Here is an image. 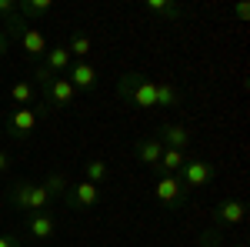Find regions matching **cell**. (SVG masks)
Returning <instances> with one entry per match:
<instances>
[{"instance_id": "obj_5", "label": "cell", "mask_w": 250, "mask_h": 247, "mask_svg": "<svg viewBox=\"0 0 250 247\" xmlns=\"http://www.w3.org/2000/svg\"><path fill=\"white\" fill-rule=\"evenodd\" d=\"M37 124H40V111H34V107H17V111L10 114V120H7L10 137H20V140L37 131Z\"/></svg>"}, {"instance_id": "obj_1", "label": "cell", "mask_w": 250, "mask_h": 247, "mask_svg": "<svg viewBox=\"0 0 250 247\" xmlns=\"http://www.w3.org/2000/svg\"><path fill=\"white\" fill-rule=\"evenodd\" d=\"M34 77H37L40 90H43V107L47 111H57V107H67L74 97H77V90H74V84L67 80V77L60 74H50L43 64H40L37 70H34Z\"/></svg>"}, {"instance_id": "obj_24", "label": "cell", "mask_w": 250, "mask_h": 247, "mask_svg": "<svg viewBox=\"0 0 250 247\" xmlns=\"http://www.w3.org/2000/svg\"><path fill=\"white\" fill-rule=\"evenodd\" d=\"M200 247H220V234L217 230H204L200 234Z\"/></svg>"}, {"instance_id": "obj_22", "label": "cell", "mask_w": 250, "mask_h": 247, "mask_svg": "<svg viewBox=\"0 0 250 247\" xmlns=\"http://www.w3.org/2000/svg\"><path fill=\"white\" fill-rule=\"evenodd\" d=\"M50 201H54V197H50V190L43 187V184H34V187H30V207H27V214H40Z\"/></svg>"}, {"instance_id": "obj_23", "label": "cell", "mask_w": 250, "mask_h": 247, "mask_svg": "<svg viewBox=\"0 0 250 247\" xmlns=\"http://www.w3.org/2000/svg\"><path fill=\"white\" fill-rule=\"evenodd\" d=\"M43 187L50 190V197H67V190H70V180H67L63 174H50V177L43 180Z\"/></svg>"}, {"instance_id": "obj_21", "label": "cell", "mask_w": 250, "mask_h": 247, "mask_svg": "<svg viewBox=\"0 0 250 247\" xmlns=\"http://www.w3.org/2000/svg\"><path fill=\"white\" fill-rule=\"evenodd\" d=\"M83 174H87L83 180H90V184H97V187H100V184L107 180V174H110V167H107V160H100V157H97V160H87V167H83Z\"/></svg>"}, {"instance_id": "obj_28", "label": "cell", "mask_w": 250, "mask_h": 247, "mask_svg": "<svg viewBox=\"0 0 250 247\" xmlns=\"http://www.w3.org/2000/svg\"><path fill=\"white\" fill-rule=\"evenodd\" d=\"M7 167H10V154H7V151H0V174L7 171Z\"/></svg>"}, {"instance_id": "obj_18", "label": "cell", "mask_w": 250, "mask_h": 247, "mask_svg": "<svg viewBox=\"0 0 250 247\" xmlns=\"http://www.w3.org/2000/svg\"><path fill=\"white\" fill-rule=\"evenodd\" d=\"M90 50H94V37H90V34H74V37H70V47H67L70 60H87Z\"/></svg>"}, {"instance_id": "obj_8", "label": "cell", "mask_w": 250, "mask_h": 247, "mask_svg": "<svg viewBox=\"0 0 250 247\" xmlns=\"http://www.w3.org/2000/svg\"><path fill=\"white\" fill-rule=\"evenodd\" d=\"M217 221H220V224H230V227L244 224V221H247V204L237 201V197L220 201V204H217Z\"/></svg>"}, {"instance_id": "obj_12", "label": "cell", "mask_w": 250, "mask_h": 247, "mask_svg": "<svg viewBox=\"0 0 250 247\" xmlns=\"http://www.w3.org/2000/svg\"><path fill=\"white\" fill-rule=\"evenodd\" d=\"M160 154H164V144H160L157 137H144V140L137 144V160H140L144 167H157Z\"/></svg>"}, {"instance_id": "obj_10", "label": "cell", "mask_w": 250, "mask_h": 247, "mask_svg": "<svg viewBox=\"0 0 250 247\" xmlns=\"http://www.w3.org/2000/svg\"><path fill=\"white\" fill-rule=\"evenodd\" d=\"M54 230H57V221H54V214H30L27 217V234L34 237V241H50L54 237Z\"/></svg>"}, {"instance_id": "obj_25", "label": "cell", "mask_w": 250, "mask_h": 247, "mask_svg": "<svg viewBox=\"0 0 250 247\" xmlns=\"http://www.w3.org/2000/svg\"><path fill=\"white\" fill-rule=\"evenodd\" d=\"M17 14V0H0V17L7 20V17H14Z\"/></svg>"}, {"instance_id": "obj_17", "label": "cell", "mask_w": 250, "mask_h": 247, "mask_svg": "<svg viewBox=\"0 0 250 247\" xmlns=\"http://www.w3.org/2000/svg\"><path fill=\"white\" fill-rule=\"evenodd\" d=\"M47 10H54V0H20V3H17V14H20L23 20L43 17Z\"/></svg>"}, {"instance_id": "obj_26", "label": "cell", "mask_w": 250, "mask_h": 247, "mask_svg": "<svg viewBox=\"0 0 250 247\" xmlns=\"http://www.w3.org/2000/svg\"><path fill=\"white\" fill-rule=\"evenodd\" d=\"M0 247H23L14 234H0Z\"/></svg>"}, {"instance_id": "obj_2", "label": "cell", "mask_w": 250, "mask_h": 247, "mask_svg": "<svg viewBox=\"0 0 250 247\" xmlns=\"http://www.w3.org/2000/svg\"><path fill=\"white\" fill-rule=\"evenodd\" d=\"M117 97L130 100L134 107H157V80L144 74H124L117 80Z\"/></svg>"}, {"instance_id": "obj_19", "label": "cell", "mask_w": 250, "mask_h": 247, "mask_svg": "<svg viewBox=\"0 0 250 247\" xmlns=\"http://www.w3.org/2000/svg\"><path fill=\"white\" fill-rule=\"evenodd\" d=\"M30 187H34V184H30V180H17V184H14V187L7 190V201H10V204H14V207L27 210V207H30Z\"/></svg>"}, {"instance_id": "obj_4", "label": "cell", "mask_w": 250, "mask_h": 247, "mask_svg": "<svg viewBox=\"0 0 250 247\" xmlns=\"http://www.w3.org/2000/svg\"><path fill=\"white\" fill-rule=\"evenodd\" d=\"M154 194H157V201H160L167 210H177L180 204H184V197H187V190H184V184H180L177 174H160Z\"/></svg>"}, {"instance_id": "obj_3", "label": "cell", "mask_w": 250, "mask_h": 247, "mask_svg": "<svg viewBox=\"0 0 250 247\" xmlns=\"http://www.w3.org/2000/svg\"><path fill=\"white\" fill-rule=\"evenodd\" d=\"M177 177H180L184 190L190 194V190L207 187V184L213 180V164L210 160H184V167L177 171Z\"/></svg>"}, {"instance_id": "obj_16", "label": "cell", "mask_w": 250, "mask_h": 247, "mask_svg": "<svg viewBox=\"0 0 250 247\" xmlns=\"http://www.w3.org/2000/svg\"><path fill=\"white\" fill-rule=\"evenodd\" d=\"M184 100V94L173 87L170 80H157V107H177Z\"/></svg>"}, {"instance_id": "obj_11", "label": "cell", "mask_w": 250, "mask_h": 247, "mask_svg": "<svg viewBox=\"0 0 250 247\" xmlns=\"http://www.w3.org/2000/svg\"><path fill=\"white\" fill-rule=\"evenodd\" d=\"M164 147H173V151H184L187 144H190V131L184 127V124H164L160 127V137H157Z\"/></svg>"}, {"instance_id": "obj_9", "label": "cell", "mask_w": 250, "mask_h": 247, "mask_svg": "<svg viewBox=\"0 0 250 247\" xmlns=\"http://www.w3.org/2000/svg\"><path fill=\"white\" fill-rule=\"evenodd\" d=\"M67 80L74 84V90H90V87L97 84V67L90 64V60H74Z\"/></svg>"}, {"instance_id": "obj_30", "label": "cell", "mask_w": 250, "mask_h": 247, "mask_svg": "<svg viewBox=\"0 0 250 247\" xmlns=\"http://www.w3.org/2000/svg\"><path fill=\"white\" fill-rule=\"evenodd\" d=\"M230 247H247V244H230Z\"/></svg>"}, {"instance_id": "obj_6", "label": "cell", "mask_w": 250, "mask_h": 247, "mask_svg": "<svg viewBox=\"0 0 250 247\" xmlns=\"http://www.w3.org/2000/svg\"><path fill=\"white\" fill-rule=\"evenodd\" d=\"M14 40L20 44V50H23L30 60H40L43 54H47V37H43V30L30 27V23H27V27H23V30H20Z\"/></svg>"}, {"instance_id": "obj_15", "label": "cell", "mask_w": 250, "mask_h": 247, "mask_svg": "<svg viewBox=\"0 0 250 247\" xmlns=\"http://www.w3.org/2000/svg\"><path fill=\"white\" fill-rule=\"evenodd\" d=\"M184 151H173V147H164V154H160V160H157V171L160 174H177L180 167H184Z\"/></svg>"}, {"instance_id": "obj_7", "label": "cell", "mask_w": 250, "mask_h": 247, "mask_svg": "<svg viewBox=\"0 0 250 247\" xmlns=\"http://www.w3.org/2000/svg\"><path fill=\"white\" fill-rule=\"evenodd\" d=\"M97 201H100V187H97V184H90V180L70 184V190H67V204H74L77 210L97 207Z\"/></svg>"}, {"instance_id": "obj_13", "label": "cell", "mask_w": 250, "mask_h": 247, "mask_svg": "<svg viewBox=\"0 0 250 247\" xmlns=\"http://www.w3.org/2000/svg\"><path fill=\"white\" fill-rule=\"evenodd\" d=\"M144 10L154 14V17H160V20H177L184 14L180 3H173V0H144Z\"/></svg>"}, {"instance_id": "obj_14", "label": "cell", "mask_w": 250, "mask_h": 247, "mask_svg": "<svg viewBox=\"0 0 250 247\" xmlns=\"http://www.w3.org/2000/svg\"><path fill=\"white\" fill-rule=\"evenodd\" d=\"M43 67H47L50 74L67 70V67H70V54H67V47H47V54H43Z\"/></svg>"}, {"instance_id": "obj_20", "label": "cell", "mask_w": 250, "mask_h": 247, "mask_svg": "<svg viewBox=\"0 0 250 247\" xmlns=\"http://www.w3.org/2000/svg\"><path fill=\"white\" fill-rule=\"evenodd\" d=\"M34 97H37V90H34V84H30V80H17V84L10 87V100H14L17 107L34 104Z\"/></svg>"}, {"instance_id": "obj_29", "label": "cell", "mask_w": 250, "mask_h": 247, "mask_svg": "<svg viewBox=\"0 0 250 247\" xmlns=\"http://www.w3.org/2000/svg\"><path fill=\"white\" fill-rule=\"evenodd\" d=\"M7 40H10V37H7V34H3V30H0V57H3V54H7Z\"/></svg>"}, {"instance_id": "obj_27", "label": "cell", "mask_w": 250, "mask_h": 247, "mask_svg": "<svg viewBox=\"0 0 250 247\" xmlns=\"http://www.w3.org/2000/svg\"><path fill=\"white\" fill-rule=\"evenodd\" d=\"M233 14H237V20H247L250 17V7H247V3H237V7H233Z\"/></svg>"}]
</instances>
